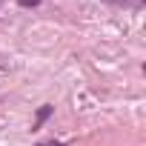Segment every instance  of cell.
Masks as SVG:
<instances>
[{"instance_id":"cell-1","label":"cell","mask_w":146,"mask_h":146,"mask_svg":"<svg viewBox=\"0 0 146 146\" xmlns=\"http://www.w3.org/2000/svg\"><path fill=\"white\" fill-rule=\"evenodd\" d=\"M52 112H54V106H49V103H46V106H40V109H37V117H35V123H32V129H40V126L52 117Z\"/></svg>"},{"instance_id":"cell-2","label":"cell","mask_w":146,"mask_h":146,"mask_svg":"<svg viewBox=\"0 0 146 146\" xmlns=\"http://www.w3.org/2000/svg\"><path fill=\"white\" fill-rule=\"evenodd\" d=\"M109 6H117V9H143L146 0H103Z\"/></svg>"},{"instance_id":"cell-3","label":"cell","mask_w":146,"mask_h":146,"mask_svg":"<svg viewBox=\"0 0 146 146\" xmlns=\"http://www.w3.org/2000/svg\"><path fill=\"white\" fill-rule=\"evenodd\" d=\"M17 3H20L23 9H37V6L43 3V0H17Z\"/></svg>"},{"instance_id":"cell-4","label":"cell","mask_w":146,"mask_h":146,"mask_svg":"<svg viewBox=\"0 0 146 146\" xmlns=\"http://www.w3.org/2000/svg\"><path fill=\"white\" fill-rule=\"evenodd\" d=\"M35 146H63V143H57V140H46V143H35Z\"/></svg>"}]
</instances>
